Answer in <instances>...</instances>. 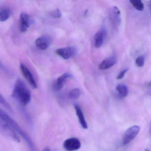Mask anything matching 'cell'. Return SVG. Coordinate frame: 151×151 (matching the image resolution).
Segmentation results:
<instances>
[{"instance_id":"6da1fadb","label":"cell","mask_w":151,"mask_h":151,"mask_svg":"<svg viewBox=\"0 0 151 151\" xmlns=\"http://www.w3.org/2000/svg\"><path fill=\"white\" fill-rule=\"evenodd\" d=\"M12 96L22 106L27 105L31 101V91L24 81L20 78L17 79L14 83Z\"/></svg>"},{"instance_id":"7a4b0ae2","label":"cell","mask_w":151,"mask_h":151,"mask_svg":"<svg viewBox=\"0 0 151 151\" xmlns=\"http://www.w3.org/2000/svg\"><path fill=\"white\" fill-rule=\"evenodd\" d=\"M19 68L22 75L29 85L34 89L37 88V83L31 71L23 63L20 64Z\"/></svg>"},{"instance_id":"3957f363","label":"cell","mask_w":151,"mask_h":151,"mask_svg":"<svg viewBox=\"0 0 151 151\" xmlns=\"http://www.w3.org/2000/svg\"><path fill=\"white\" fill-rule=\"evenodd\" d=\"M140 127L139 126H134L128 129L123 136L122 143L126 145L134 140L140 132Z\"/></svg>"},{"instance_id":"277c9868","label":"cell","mask_w":151,"mask_h":151,"mask_svg":"<svg viewBox=\"0 0 151 151\" xmlns=\"http://www.w3.org/2000/svg\"><path fill=\"white\" fill-rule=\"evenodd\" d=\"M77 49L73 47L61 48L56 50V53L58 55L65 60L74 57L77 54Z\"/></svg>"},{"instance_id":"5b68a950","label":"cell","mask_w":151,"mask_h":151,"mask_svg":"<svg viewBox=\"0 0 151 151\" xmlns=\"http://www.w3.org/2000/svg\"><path fill=\"white\" fill-rule=\"evenodd\" d=\"M110 19L112 24L115 28H118L121 22L120 11L116 6L111 9L110 12Z\"/></svg>"},{"instance_id":"8992f818","label":"cell","mask_w":151,"mask_h":151,"mask_svg":"<svg viewBox=\"0 0 151 151\" xmlns=\"http://www.w3.org/2000/svg\"><path fill=\"white\" fill-rule=\"evenodd\" d=\"M52 39L48 35H44L38 38L35 41V45L38 49L46 50L50 47L52 43Z\"/></svg>"},{"instance_id":"52a82bcc","label":"cell","mask_w":151,"mask_h":151,"mask_svg":"<svg viewBox=\"0 0 151 151\" xmlns=\"http://www.w3.org/2000/svg\"><path fill=\"white\" fill-rule=\"evenodd\" d=\"M63 145L65 149L67 151H75L80 149L81 143L77 138L72 137L65 140Z\"/></svg>"},{"instance_id":"ba28073f","label":"cell","mask_w":151,"mask_h":151,"mask_svg":"<svg viewBox=\"0 0 151 151\" xmlns=\"http://www.w3.org/2000/svg\"><path fill=\"white\" fill-rule=\"evenodd\" d=\"M72 77V75L70 73H66L59 76L53 85V88L55 91H59L63 88L65 83L69 79Z\"/></svg>"},{"instance_id":"9c48e42d","label":"cell","mask_w":151,"mask_h":151,"mask_svg":"<svg viewBox=\"0 0 151 151\" xmlns=\"http://www.w3.org/2000/svg\"><path fill=\"white\" fill-rule=\"evenodd\" d=\"M106 36V30L104 28L100 29L95 34L94 40L96 47L100 48L102 47Z\"/></svg>"},{"instance_id":"30bf717a","label":"cell","mask_w":151,"mask_h":151,"mask_svg":"<svg viewBox=\"0 0 151 151\" xmlns=\"http://www.w3.org/2000/svg\"><path fill=\"white\" fill-rule=\"evenodd\" d=\"M30 18L27 13H22L20 15L19 30L21 32H25L27 31L30 26Z\"/></svg>"},{"instance_id":"8fae6325","label":"cell","mask_w":151,"mask_h":151,"mask_svg":"<svg viewBox=\"0 0 151 151\" xmlns=\"http://www.w3.org/2000/svg\"><path fill=\"white\" fill-rule=\"evenodd\" d=\"M117 62L115 56H112L104 60L99 64V68L101 70H106L110 69Z\"/></svg>"},{"instance_id":"7c38bea8","label":"cell","mask_w":151,"mask_h":151,"mask_svg":"<svg viewBox=\"0 0 151 151\" xmlns=\"http://www.w3.org/2000/svg\"><path fill=\"white\" fill-rule=\"evenodd\" d=\"M74 106L80 124L83 129H87L88 128V124L85 120L84 115L81 107L77 104L74 105Z\"/></svg>"},{"instance_id":"4fadbf2b","label":"cell","mask_w":151,"mask_h":151,"mask_svg":"<svg viewBox=\"0 0 151 151\" xmlns=\"http://www.w3.org/2000/svg\"><path fill=\"white\" fill-rule=\"evenodd\" d=\"M116 90L118 91L119 96L121 98L126 97L128 94V88L124 84H119L117 85Z\"/></svg>"},{"instance_id":"5bb4252c","label":"cell","mask_w":151,"mask_h":151,"mask_svg":"<svg viewBox=\"0 0 151 151\" xmlns=\"http://www.w3.org/2000/svg\"><path fill=\"white\" fill-rule=\"evenodd\" d=\"M131 4L138 11H142L144 8V5L142 0H129Z\"/></svg>"},{"instance_id":"9a60e30c","label":"cell","mask_w":151,"mask_h":151,"mask_svg":"<svg viewBox=\"0 0 151 151\" xmlns=\"http://www.w3.org/2000/svg\"><path fill=\"white\" fill-rule=\"evenodd\" d=\"M81 95V91L80 89L76 88L73 89L69 93V97L71 99H77L80 97Z\"/></svg>"},{"instance_id":"2e32d148","label":"cell","mask_w":151,"mask_h":151,"mask_svg":"<svg viewBox=\"0 0 151 151\" xmlns=\"http://www.w3.org/2000/svg\"><path fill=\"white\" fill-rule=\"evenodd\" d=\"M10 15V13L9 10L6 9L1 10H0V21H6L9 17Z\"/></svg>"},{"instance_id":"e0dca14e","label":"cell","mask_w":151,"mask_h":151,"mask_svg":"<svg viewBox=\"0 0 151 151\" xmlns=\"http://www.w3.org/2000/svg\"><path fill=\"white\" fill-rule=\"evenodd\" d=\"M0 104L3 106L5 108L9 110V111L12 112V109L11 106L9 104V103L6 101V99L3 96H2L0 93Z\"/></svg>"},{"instance_id":"ac0fdd59","label":"cell","mask_w":151,"mask_h":151,"mask_svg":"<svg viewBox=\"0 0 151 151\" xmlns=\"http://www.w3.org/2000/svg\"><path fill=\"white\" fill-rule=\"evenodd\" d=\"M145 57L143 56H140L137 58L136 60V64L139 67H142L145 64Z\"/></svg>"},{"instance_id":"d6986e66","label":"cell","mask_w":151,"mask_h":151,"mask_svg":"<svg viewBox=\"0 0 151 151\" xmlns=\"http://www.w3.org/2000/svg\"><path fill=\"white\" fill-rule=\"evenodd\" d=\"M51 16L55 18H60L62 16V13L58 9L55 10L51 13Z\"/></svg>"},{"instance_id":"ffe728a7","label":"cell","mask_w":151,"mask_h":151,"mask_svg":"<svg viewBox=\"0 0 151 151\" xmlns=\"http://www.w3.org/2000/svg\"><path fill=\"white\" fill-rule=\"evenodd\" d=\"M128 70V69H125V70H123L120 72V73H119V75L117 76V79L118 80H121V79H122L125 76V74L127 73Z\"/></svg>"},{"instance_id":"44dd1931","label":"cell","mask_w":151,"mask_h":151,"mask_svg":"<svg viewBox=\"0 0 151 151\" xmlns=\"http://www.w3.org/2000/svg\"><path fill=\"white\" fill-rule=\"evenodd\" d=\"M43 151H50V150L48 148H46L43 150Z\"/></svg>"},{"instance_id":"7402d4cb","label":"cell","mask_w":151,"mask_h":151,"mask_svg":"<svg viewBox=\"0 0 151 151\" xmlns=\"http://www.w3.org/2000/svg\"><path fill=\"white\" fill-rule=\"evenodd\" d=\"M150 9L151 12V0L150 1Z\"/></svg>"},{"instance_id":"603a6c76","label":"cell","mask_w":151,"mask_h":151,"mask_svg":"<svg viewBox=\"0 0 151 151\" xmlns=\"http://www.w3.org/2000/svg\"><path fill=\"white\" fill-rule=\"evenodd\" d=\"M145 151H150V150H149V149H145Z\"/></svg>"},{"instance_id":"cb8c5ba5","label":"cell","mask_w":151,"mask_h":151,"mask_svg":"<svg viewBox=\"0 0 151 151\" xmlns=\"http://www.w3.org/2000/svg\"><path fill=\"white\" fill-rule=\"evenodd\" d=\"M150 85L151 86V82L150 83Z\"/></svg>"}]
</instances>
